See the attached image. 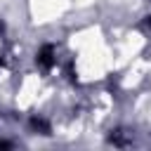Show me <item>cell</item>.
<instances>
[{
  "label": "cell",
  "mask_w": 151,
  "mask_h": 151,
  "mask_svg": "<svg viewBox=\"0 0 151 151\" xmlns=\"http://www.w3.org/2000/svg\"><path fill=\"white\" fill-rule=\"evenodd\" d=\"M0 66H2V59H0Z\"/></svg>",
  "instance_id": "5b68a950"
},
{
  "label": "cell",
  "mask_w": 151,
  "mask_h": 151,
  "mask_svg": "<svg viewBox=\"0 0 151 151\" xmlns=\"http://www.w3.org/2000/svg\"><path fill=\"white\" fill-rule=\"evenodd\" d=\"M35 64L40 68H52V64H54V47L52 45H42L38 57H35Z\"/></svg>",
  "instance_id": "6da1fadb"
},
{
  "label": "cell",
  "mask_w": 151,
  "mask_h": 151,
  "mask_svg": "<svg viewBox=\"0 0 151 151\" xmlns=\"http://www.w3.org/2000/svg\"><path fill=\"white\" fill-rule=\"evenodd\" d=\"M146 26H149V31H151V17H149V19H146Z\"/></svg>",
  "instance_id": "277c9868"
},
{
  "label": "cell",
  "mask_w": 151,
  "mask_h": 151,
  "mask_svg": "<svg viewBox=\"0 0 151 151\" xmlns=\"http://www.w3.org/2000/svg\"><path fill=\"white\" fill-rule=\"evenodd\" d=\"M31 125H33L35 130H40L42 134H50V123H47V120H42V118H35V116H33V118H31Z\"/></svg>",
  "instance_id": "7a4b0ae2"
},
{
  "label": "cell",
  "mask_w": 151,
  "mask_h": 151,
  "mask_svg": "<svg viewBox=\"0 0 151 151\" xmlns=\"http://www.w3.org/2000/svg\"><path fill=\"white\" fill-rule=\"evenodd\" d=\"M9 146H12L9 142H0V149H9Z\"/></svg>",
  "instance_id": "3957f363"
}]
</instances>
